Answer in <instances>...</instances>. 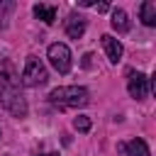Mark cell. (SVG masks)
Instances as JSON below:
<instances>
[{"label":"cell","instance_id":"cell-9","mask_svg":"<svg viewBox=\"0 0 156 156\" xmlns=\"http://www.w3.org/2000/svg\"><path fill=\"white\" fill-rule=\"evenodd\" d=\"M141 22H144L146 27H154V24H156V2L146 0V2L141 5Z\"/></svg>","mask_w":156,"mask_h":156},{"label":"cell","instance_id":"cell-3","mask_svg":"<svg viewBox=\"0 0 156 156\" xmlns=\"http://www.w3.org/2000/svg\"><path fill=\"white\" fill-rule=\"evenodd\" d=\"M0 100H2V107H5V110H10V112L17 115V117H24L27 105H24V98H22V93H20V85L2 88V90H0Z\"/></svg>","mask_w":156,"mask_h":156},{"label":"cell","instance_id":"cell-6","mask_svg":"<svg viewBox=\"0 0 156 156\" xmlns=\"http://www.w3.org/2000/svg\"><path fill=\"white\" fill-rule=\"evenodd\" d=\"M146 93H149V78L144 73L132 76L129 78V95L136 98V100H141V98H146Z\"/></svg>","mask_w":156,"mask_h":156},{"label":"cell","instance_id":"cell-13","mask_svg":"<svg viewBox=\"0 0 156 156\" xmlns=\"http://www.w3.org/2000/svg\"><path fill=\"white\" fill-rule=\"evenodd\" d=\"M90 58H93V54H85V56H83V66H85V68H90Z\"/></svg>","mask_w":156,"mask_h":156},{"label":"cell","instance_id":"cell-15","mask_svg":"<svg viewBox=\"0 0 156 156\" xmlns=\"http://www.w3.org/2000/svg\"><path fill=\"white\" fill-rule=\"evenodd\" d=\"M44 156H58V154H44Z\"/></svg>","mask_w":156,"mask_h":156},{"label":"cell","instance_id":"cell-1","mask_svg":"<svg viewBox=\"0 0 156 156\" xmlns=\"http://www.w3.org/2000/svg\"><path fill=\"white\" fill-rule=\"evenodd\" d=\"M49 100H51L56 107H83V105H88L90 95H88V90L80 88V85H68V88H56V90H51Z\"/></svg>","mask_w":156,"mask_h":156},{"label":"cell","instance_id":"cell-5","mask_svg":"<svg viewBox=\"0 0 156 156\" xmlns=\"http://www.w3.org/2000/svg\"><path fill=\"white\" fill-rule=\"evenodd\" d=\"M117 151L122 156H149V146L144 139H132V141H122L117 144Z\"/></svg>","mask_w":156,"mask_h":156},{"label":"cell","instance_id":"cell-8","mask_svg":"<svg viewBox=\"0 0 156 156\" xmlns=\"http://www.w3.org/2000/svg\"><path fill=\"white\" fill-rule=\"evenodd\" d=\"M83 32H85V22H83V17L71 15V17L66 20V34H68L71 39H80Z\"/></svg>","mask_w":156,"mask_h":156},{"label":"cell","instance_id":"cell-4","mask_svg":"<svg viewBox=\"0 0 156 156\" xmlns=\"http://www.w3.org/2000/svg\"><path fill=\"white\" fill-rule=\"evenodd\" d=\"M49 61L58 73H68L71 71V49L66 44H51L49 46Z\"/></svg>","mask_w":156,"mask_h":156},{"label":"cell","instance_id":"cell-10","mask_svg":"<svg viewBox=\"0 0 156 156\" xmlns=\"http://www.w3.org/2000/svg\"><path fill=\"white\" fill-rule=\"evenodd\" d=\"M34 15H37L41 22L51 24V22L56 20V7H51V5H34Z\"/></svg>","mask_w":156,"mask_h":156},{"label":"cell","instance_id":"cell-14","mask_svg":"<svg viewBox=\"0 0 156 156\" xmlns=\"http://www.w3.org/2000/svg\"><path fill=\"white\" fill-rule=\"evenodd\" d=\"M107 7H110L107 2H100V5H98V12H107Z\"/></svg>","mask_w":156,"mask_h":156},{"label":"cell","instance_id":"cell-12","mask_svg":"<svg viewBox=\"0 0 156 156\" xmlns=\"http://www.w3.org/2000/svg\"><path fill=\"white\" fill-rule=\"evenodd\" d=\"M73 127H76L78 132H88V129H90V117H85V115H78V117L73 119Z\"/></svg>","mask_w":156,"mask_h":156},{"label":"cell","instance_id":"cell-2","mask_svg":"<svg viewBox=\"0 0 156 156\" xmlns=\"http://www.w3.org/2000/svg\"><path fill=\"white\" fill-rule=\"evenodd\" d=\"M46 78H49V73H46V66H44L39 58L29 56V58L24 61L22 83H24V85H41V83H46Z\"/></svg>","mask_w":156,"mask_h":156},{"label":"cell","instance_id":"cell-7","mask_svg":"<svg viewBox=\"0 0 156 156\" xmlns=\"http://www.w3.org/2000/svg\"><path fill=\"white\" fill-rule=\"evenodd\" d=\"M102 46H105V54H107V58H110L112 63H117V61L122 58V44H119L115 37L105 34V37H102Z\"/></svg>","mask_w":156,"mask_h":156},{"label":"cell","instance_id":"cell-11","mask_svg":"<svg viewBox=\"0 0 156 156\" xmlns=\"http://www.w3.org/2000/svg\"><path fill=\"white\" fill-rule=\"evenodd\" d=\"M112 27L117 32H127L129 29V20H127V12L124 10H115L112 12Z\"/></svg>","mask_w":156,"mask_h":156}]
</instances>
